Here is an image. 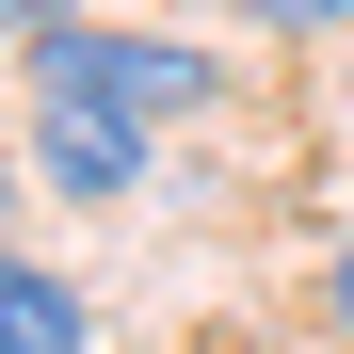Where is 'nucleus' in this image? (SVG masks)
<instances>
[{
	"instance_id": "f257e3e1",
	"label": "nucleus",
	"mask_w": 354,
	"mask_h": 354,
	"mask_svg": "<svg viewBox=\"0 0 354 354\" xmlns=\"http://www.w3.org/2000/svg\"><path fill=\"white\" fill-rule=\"evenodd\" d=\"M194 97H209V65L161 48V32H97V17L32 32V177H48V194H129V177H145V129L194 113Z\"/></svg>"
},
{
	"instance_id": "f03ea898",
	"label": "nucleus",
	"mask_w": 354,
	"mask_h": 354,
	"mask_svg": "<svg viewBox=\"0 0 354 354\" xmlns=\"http://www.w3.org/2000/svg\"><path fill=\"white\" fill-rule=\"evenodd\" d=\"M0 354H81V290L32 274V258H0Z\"/></svg>"
},
{
	"instance_id": "7ed1b4c3",
	"label": "nucleus",
	"mask_w": 354,
	"mask_h": 354,
	"mask_svg": "<svg viewBox=\"0 0 354 354\" xmlns=\"http://www.w3.org/2000/svg\"><path fill=\"white\" fill-rule=\"evenodd\" d=\"M242 17H274V32H322V17H354V0H242Z\"/></svg>"
},
{
	"instance_id": "20e7f679",
	"label": "nucleus",
	"mask_w": 354,
	"mask_h": 354,
	"mask_svg": "<svg viewBox=\"0 0 354 354\" xmlns=\"http://www.w3.org/2000/svg\"><path fill=\"white\" fill-rule=\"evenodd\" d=\"M81 17V0H0V32H65Z\"/></svg>"
},
{
	"instance_id": "39448f33",
	"label": "nucleus",
	"mask_w": 354,
	"mask_h": 354,
	"mask_svg": "<svg viewBox=\"0 0 354 354\" xmlns=\"http://www.w3.org/2000/svg\"><path fill=\"white\" fill-rule=\"evenodd\" d=\"M322 306H338V322H354V242H338V274H322Z\"/></svg>"
}]
</instances>
